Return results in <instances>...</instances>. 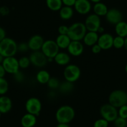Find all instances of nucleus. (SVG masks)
Returning a JSON list of instances; mask_svg holds the SVG:
<instances>
[{
  "instance_id": "nucleus-40",
  "label": "nucleus",
  "mask_w": 127,
  "mask_h": 127,
  "mask_svg": "<svg viewBox=\"0 0 127 127\" xmlns=\"http://www.w3.org/2000/svg\"><path fill=\"white\" fill-rule=\"evenodd\" d=\"M91 51H92V52L94 54H97L100 53V52H101V51H102V49H101V47H100L99 45L98 44H96L94 45V46H92L91 47Z\"/></svg>"
},
{
  "instance_id": "nucleus-47",
  "label": "nucleus",
  "mask_w": 127,
  "mask_h": 127,
  "mask_svg": "<svg viewBox=\"0 0 127 127\" xmlns=\"http://www.w3.org/2000/svg\"><path fill=\"white\" fill-rule=\"evenodd\" d=\"M89 1H90V2H92V3H94V4H95V3L101 2V1H102V0H89Z\"/></svg>"
},
{
  "instance_id": "nucleus-18",
  "label": "nucleus",
  "mask_w": 127,
  "mask_h": 127,
  "mask_svg": "<svg viewBox=\"0 0 127 127\" xmlns=\"http://www.w3.org/2000/svg\"><path fill=\"white\" fill-rule=\"evenodd\" d=\"M99 35L97 32L87 31L85 34L82 41L84 44L87 46L92 47L94 45L97 44Z\"/></svg>"
},
{
  "instance_id": "nucleus-12",
  "label": "nucleus",
  "mask_w": 127,
  "mask_h": 127,
  "mask_svg": "<svg viewBox=\"0 0 127 127\" xmlns=\"http://www.w3.org/2000/svg\"><path fill=\"white\" fill-rule=\"evenodd\" d=\"M75 11L81 15H86L92 9L91 2L89 0H77L74 6Z\"/></svg>"
},
{
  "instance_id": "nucleus-44",
  "label": "nucleus",
  "mask_w": 127,
  "mask_h": 127,
  "mask_svg": "<svg viewBox=\"0 0 127 127\" xmlns=\"http://www.w3.org/2000/svg\"><path fill=\"white\" fill-rule=\"evenodd\" d=\"M57 127H70V126L67 123H59Z\"/></svg>"
},
{
  "instance_id": "nucleus-20",
  "label": "nucleus",
  "mask_w": 127,
  "mask_h": 127,
  "mask_svg": "<svg viewBox=\"0 0 127 127\" xmlns=\"http://www.w3.org/2000/svg\"><path fill=\"white\" fill-rule=\"evenodd\" d=\"M37 122V117L31 113H26L22 117L21 124L23 127H33Z\"/></svg>"
},
{
  "instance_id": "nucleus-32",
  "label": "nucleus",
  "mask_w": 127,
  "mask_h": 127,
  "mask_svg": "<svg viewBox=\"0 0 127 127\" xmlns=\"http://www.w3.org/2000/svg\"><path fill=\"white\" fill-rule=\"evenodd\" d=\"M114 125L115 127H127V119L118 117L114 120Z\"/></svg>"
},
{
  "instance_id": "nucleus-13",
  "label": "nucleus",
  "mask_w": 127,
  "mask_h": 127,
  "mask_svg": "<svg viewBox=\"0 0 127 127\" xmlns=\"http://www.w3.org/2000/svg\"><path fill=\"white\" fill-rule=\"evenodd\" d=\"M106 21L112 25H115L122 21L123 19V14L122 12L116 8H112L108 9L105 15Z\"/></svg>"
},
{
  "instance_id": "nucleus-36",
  "label": "nucleus",
  "mask_w": 127,
  "mask_h": 127,
  "mask_svg": "<svg viewBox=\"0 0 127 127\" xmlns=\"http://www.w3.org/2000/svg\"><path fill=\"white\" fill-rule=\"evenodd\" d=\"M29 50V46H28V42H22L19 44H18V52H21V53H24L26 52Z\"/></svg>"
},
{
  "instance_id": "nucleus-48",
  "label": "nucleus",
  "mask_w": 127,
  "mask_h": 127,
  "mask_svg": "<svg viewBox=\"0 0 127 127\" xmlns=\"http://www.w3.org/2000/svg\"><path fill=\"white\" fill-rule=\"evenodd\" d=\"M125 70L126 73H127V65H125Z\"/></svg>"
},
{
  "instance_id": "nucleus-46",
  "label": "nucleus",
  "mask_w": 127,
  "mask_h": 127,
  "mask_svg": "<svg viewBox=\"0 0 127 127\" xmlns=\"http://www.w3.org/2000/svg\"><path fill=\"white\" fill-rule=\"evenodd\" d=\"M4 57H3L2 55L0 54V64H3V61H4Z\"/></svg>"
},
{
  "instance_id": "nucleus-41",
  "label": "nucleus",
  "mask_w": 127,
  "mask_h": 127,
  "mask_svg": "<svg viewBox=\"0 0 127 127\" xmlns=\"http://www.w3.org/2000/svg\"><path fill=\"white\" fill-rule=\"evenodd\" d=\"M6 37V33L4 28L0 26V42Z\"/></svg>"
},
{
  "instance_id": "nucleus-37",
  "label": "nucleus",
  "mask_w": 127,
  "mask_h": 127,
  "mask_svg": "<svg viewBox=\"0 0 127 127\" xmlns=\"http://www.w3.org/2000/svg\"><path fill=\"white\" fill-rule=\"evenodd\" d=\"M69 31V27L65 25H61L58 28L59 34L66 35Z\"/></svg>"
},
{
  "instance_id": "nucleus-45",
  "label": "nucleus",
  "mask_w": 127,
  "mask_h": 127,
  "mask_svg": "<svg viewBox=\"0 0 127 127\" xmlns=\"http://www.w3.org/2000/svg\"><path fill=\"white\" fill-rule=\"evenodd\" d=\"M124 48L125 49L126 51H127V37L125 38V44H124Z\"/></svg>"
},
{
  "instance_id": "nucleus-27",
  "label": "nucleus",
  "mask_w": 127,
  "mask_h": 127,
  "mask_svg": "<svg viewBox=\"0 0 127 127\" xmlns=\"http://www.w3.org/2000/svg\"><path fill=\"white\" fill-rule=\"evenodd\" d=\"M74 89V83L70 82L65 80V82L61 83L60 86L59 87V90L62 94H67L71 92Z\"/></svg>"
},
{
  "instance_id": "nucleus-34",
  "label": "nucleus",
  "mask_w": 127,
  "mask_h": 127,
  "mask_svg": "<svg viewBox=\"0 0 127 127\" xmlns=\"http://www.w3.org/2000/svg\"><path fill=\"white\" fill-rule=\"evenodd\" d=\"M13 77H14V80L18 83H23L25 80L26 79V76L24 74L23 72L20 71V70H19L18 72L14 74L13 75Z\"/></svg>"
},
{
  "instance_id": "nucleus-4",
  "label": "nucleus",
  "mask_w": 127,
  "mask_h": 127,
  "mask_svg": "<svg viewBox=\"0 0 127 127\" xmlns=\"http://www.w3.org/2000/svg\"><path fill=\"white\" fill-rule=\"evenodd\" d=\"M108 103L118 108L127 104V94L123 90L112 91L108 96Z\"/></svg>"
},
{
  "instance_id": "nucleus-31",
  "label": "nucleus",
  "mask_w": 127,
  "mask_h": 127,
  "mask_svg": "<svg viewBox=\"0 0 127 127\" xmlns=\"http://www.w3.org/2000/svg\"><path fill=\"white\" fill-rule=\"evenodd\" d=\"M60 82L59 80L56 77H51L50 78L49 80L47 82V85L48 87L51 90H55L56 89H58L60 86Z\"/></svg>"
},
{
  "instance_id": "nucleus-22",
  "label": "nucleus",
  "mask_w": 127,
  "mask_h": 127,
  "mask_svg": "<svg viewBox=\"0 0 127 127\" xmlns=\"http://www.w3.org/2000/svg\"><path fill=\"white\" fill-rule=\"evenodd\" d=\"M59 16L62 20L68 21L71 19L74 14V11L72 7L63 6L59 11Z\"/></svg>"
},
{
  "instance_id": "nucleus-16",
  "label": "nucleus",
  "mask_w": 127,
  "mask_h": 127,
  "mask_svg": "<svg viewBox=\"0 0 127 127\" xmlns=\"http://www.w3.org/2000/svg\"><path fill=\"white\" fill-rule=\"evenodd\" d=\"M44 42L43 37L39 34H35L31 36L28 42L29 50L33 51H41L42 46Z\"/></svg>"
},
{
  "instance_id": "nucleus-5",
  "label": "nucleus",
  "mask_w": 127,
  "mask_h": 127,
  "mask_svg": "<svg viewBox=\"0 0 127 127\" xmlns=\"http://www.w3.org/2000/svg\"><path fill=\"white\" fill-rule=\"evenodd\" d=\"M64 77L66 81L74 83L77 81L81 75V70L78 65L69 64L64 70Z\"/></svg>"
},
{
  "instance_id": "nucleus-23",
  "label": "nucleus",
  "mask_w": 127,
  "mask_h": 127,
  "mask_svg": "<svg viewBox=\"0 0 127 127\" xmlns=\"http://www.w3.org/2000/svg\"><path fill=\"white\" fill-rule=\"evenodd\" d=\"M93 11L94 14L99 17L105 16L108 11V8L105 4L102 2H99L94 4L93 6Z\"/></svg>"
},
{
  "instance_id": "nucleus-19",
  "label": "nucleus",
  "mask_w": 127,
  "mask_h": 127,
  "mask_svg": "<svg viewBox=\"0 0 127 127\" xmlns=\"http://www.w3.org/2000/svg\"><path fill=\"white\" fill-rule=\"evenodd\" d=\"M54 61L57 65L61 66H66L70 64V56L69 53L59 51L54 58Z\"/></svg>"
},
{
  "instance_id": "nucleus-49",
  "label": "nucleus",
  "mask_w": 127,
  "mask_h": 127,
  "mask_svg": "<svg viewBox=\"0 0 127 127\" xmlns=\"http://www.w3.org/2000/svg\"><path fill=\"white\" fill-rule=\"evenodd\" d=\"M1 114H2V113L0 112V118H1Z\"/></svg>"
},
{
  "instance_id": "nucleus-30",
  "label": "nucleus",
  "mask_w": 127,
  "mask_h": 127,
  "mask_svg": "<svg viewBox=\"0 0 127 127\" xmlns=\"http://www.w3.org/2000/svg\"><path fill=\"white\" fill-rule=\"evenodd\" d=\"M125 44V38L117 36L113 38V47L117 49H120L124 47Z\"/></svg>"
},
{
  "instance_id": "nucleus-11",
  "label": "nucleus",
  "mask_w": 127,
  "mask_h": 127,
  "mask_svg": "<svg viewBox=\"0 0 127 127\" xmlns=\"http://www.w3.org/2000/svg\"><path fill=\"white\" fill-rule=\"evenodd\" d=\"M87 31L97 32L101 26L100 17L95 14H90L87 16L84 23Z\"/></svg>"
},
{
  "instance_id": "nucleus-8",
  "label": "nucleus",
  "mask_w": 127,
  "mask_h": 127,
  "mask_svg": "<svg viewBox=\"0 0 127 127\" xmlns=\"http://www.w3.org/2000/svg\"><path fill=\"white\" fill-rule=\"evenodd\" d=\"M59 47L56 41L49 39L44 41L41 51L47 58H54L55 56L59 52Z\"/></svg>"
},
{
  "instance_id": "nucleus-10",
  "label": "nucleus",
  "mask_w": 127,
  "mask_h": 127,
  "mask_svg": "<svg viewBox=\"0 0 127 127\" xmlns=\"http://www.w3.org/2000/svg\"><path fill=\"white\" fill-rule=\"evenodd\" d=\"M2 65L4 67L6 73L12 74V75H14V74L18 72L20 69L18 59L16 58L14 56L5 57Z\"/></svg>"
},
{
  "instance_id": "nucleus-3",
  "label": "nucleus",
  "mask_w": 127,
  "mask_h": 127,
  "mask_svg": "<svg viewBox=\"0 0 127 127\" xmlns=\"http://www.w3.org/2000/svg\"><path fill=\"white\" fill-rule=\"evenodd\" d=\"M87 30L84 23L76 22L69 27L67 36L71 41H81L83 40Z\"/></svg>"
},
{
  "instance_id": "nucleus-35",
  "label": "nucleus",
  "mask_w": 127,
  "mask_h": 127,
  "mask_svg": "<svg viewBox=\"0 0 127 127\" xmlns=\"http://www.w3.org/2000/svg\"><path fill=\"white\" fill-rule=\"evenodd\" d=\"M118 117L127 119V104L118 108Z\"/></svg>"
},
{
  "instance_id": "nucleus-2",
  "label": "nucleus",
  "mask_w": 127,
  "mask_h": 127,
  "mask_svg": "<svg viewBox=\"0 0 127 127\" xmlns=\"http://www.w3.org/2000/svg\"><path fill=\"white\" fill-rule=\"evenodd\" d=\"M18 52V44L13 39L6 37L0 42V54L3 57H13Z\"/></svg>"
},
{
  "instance_id": "nucleus-1",
  "label": "nucleus",
  "mask_w": 127,
  "mask_h": 127,
  "mask_svg": "<svg viewBox=\"0 0 127 127\" xmlns=\"http://www.w3.org/2000/svg\"><path fill=\"white\" fill-rule=\"evenodd\" d=\"M75 112L71 106L65 105L60 107L56 112V119L59 123H69L74 120Z\"/></svg>"
},
{
  "instance_id": "nucleus-42",
  "label": "nucleus",
  "mask_w": 127,
  "mask_h": 127,
  "mask_svg": "<svg viewBox=\"0 0 127 127\" xmlns=\"http://www.w3.org/2000/svg\"><path fill=\"white\" fill-rule=\"evenodd\" d=\"M6 74V72L3 65L2 64H0V78L4 77Z\"/></svg>"
},
{
  "instance_id": "nucleus-28",
  "label": "nucleus",
  "mask_w": 127,
  "mask_h": 127,
  "mask_svg": "<svg viewBox=\"0 0 127 127\" xmlns=\"http://www.w3.org/2000/svg\"><path fill=\"white\" fill-rule=\"evenodd\" d=\"M9 90V84L4 77L0 78V95H4Z\"/></svg>"
},
{
  "instance_id": "nucleus-15",
  "label": "nucleus",
  "mask_w": 127,
  "mask_h": 127,
  "mask_svg": "<svg viewBox=\"0 0 127 127\" xmlns=\"http://www.w3.org/2000/svg\"><path fill=\"white\" fill-rule=\"evenodd\" d=\"M67 49L70 56L78 57L81 56L84 52V46L80 41H71Z\"/></svg>"
},
{
  "instance_id": "nucleus-38",
  "label": "nucleus",
  "mask_w": 127,
  "mask_h": 127,
  "mask_svg": "<svg viewBox=\"0 0 127 127\" xmlns=\"http://www.w3.org/2000/svg\"><path fill=\"white\" fill-rule=\"evenodd\" d=\"M77 0H62L64 6L69 7H73Z\"/></svg>"
},
{
  "instance_id": "nucleus-43",
  "label": "nucleus",
  "mask_w": 127,
  "mask_h": 127,
  "mask_svg": "<svg viewBox=\"0 0 127 127\" xmlns=\"http://www.w3.org/2000/svg\"><path fill=\"white\" fill-rule=\"evenodd\" d=\"M104 31H105L104 28H103V27H102V26H101L99 28H98V31H97V33L102 34L104 33Z\"/></svg>"
},
{
  "instance_id": "nucleus-9",
  "label": "nucleus",
  "mask_w": 127,
  "mask_h": 127,
  "mask_svg": "<svg viewBox=\"0 0 127 127\" xmlns=\"http://www.w3.org/2000/svg\"><path fill=\"white\" fill-rule=\"evenodd\" d=\"M31 64L36 67L41 68L46 66L47 64V57L41 51H33L29 56Z\"/></svg>"
},
{
  "instance_id": "nucleus-26",
  "label": "nucleus",
  "mask_w": 127,
  "mask_h": 127,
  "mask_svg": "<svg viewBox=\"0 0 127 127\" xmlns=\"http://www.w3.org/2000/svg\"><path fill=\"white\" fill-rule=\"evenodd\" d=\"M46 6L52 11H59L63 6L62 0H46Z\"/></svg>"
},
{
  "instance_id": "nucleus-39",
  "label": "nucleus",
  "mask_w": 127,
  "mask_h": 127,
  "mask_svg": "<svg viewBox=\"0 0 127 127\" xmlns=\"http://www.w3.org/2000/svg\"><path fill=\"white\" fill-rule=\"evenodd\" d=\"M9 8H8L7 6H1L0 8V14L3 16H7L9 14Z\"/></svg>"
},
{
  "instance_id": "nucleus-14",
  "label": "nucleus",
  "mask_w": 127,
  "mask_h": 127,
  "mask_svg": "<svg viewBox=\"0 0 127 127\" xmlns=\"http://www.w3.org/2000/svg\"><path fill=\"white\" fill-rule=\"evenodd\" d=\"M113 38L114 37L110 33L104 32L99 36L97 44L99 45L102 50H108L113 47Z\"/></svg>"
},
{
  "instance_id": "nucleus-17",
  "label": "nucleus",
  "mask_w": 127,
  "mask_h": 127,
  "mask_svg": "<svg viewBox=\"0 0 127 127\" xmlns=\"http://www.w3.org/2000/svg\"><path fill=\"white\" fill-rule=\"evenodd\" d=\"M13 107L11 99L6 95L0 96V112L2 114H5L10 112Z\"/></svg>"
},
{
  "instance_id": "nucleus-33",
  "label": "nucleus",
  "mask_w": 127,
  "mask_h": 127,
  "mask_svg": "<svg viewBox=\"0 0 127 127\" xmlns=\"http://www.w3.org/2000/svg\"><path fill=\"white\" fill-rule=\"evenodd\" d=\"M109 122L103 118L97 120L94 123V127H108Z\"/></svg>"
},
{
  "instance_id": "nucleus-7",
  "label": "nucleus",
  "mask_w": 127,
  "mask_h": 127,
  "mask_svg": "<svg viewBox=\"0 0 127 127\" xmlns=\"http://www.w3.org/2000/svg\"><path fill=\"white\" fill-rule=\"evenodd\" d=\"M25 108L27 113L37 117L40 114L42 110V103L37 97H31L26 102Z\"/></svg>"
},
{
  "instance_id": "nucleus-21",
  "label": "nucleus",
  "mask_w": 127,
  "mask_h": 127,
  "mask_svg": "<svg viewBox=\"0 0 127 127\" xmlns=\"http://www.w3.org/2000/svg\"><path fill=\"white\" fill-rule=\"evenodd\" d=\"M55 41H56L59 48L61 49H67L68 46L70 44V42H71V39L67 36V34H59L57 37H56V39Z\"/></svg>"
},
{
  "instance_id": "nucleus-25",
  "label": "nucleus",
  "mask_w": 127,
  "mask_h": 127,
  "mask_svg": "<svg viewBox=\"0 0 127 127\" xmlns=\"http://www.w3.org/2000/svg\"><path fill=\"white\" fill-rule=\"evenodd\" d=\"M51 77L49 72L46 70H39L36 75V80L41 84H47Z\"/></svg>"
},
{
  "instance_id": "nucleus-29",
  "label": "nucleus",
  "mask_w": 127,
  "mask_h": 127,
  "mask_svg": "<svg viewBox=\"0 0 127 127\" xmlns=\"http://www.w3.org/2000/svg\"><path fill=\"white\" fill-rule=\"evenodd\" d=\"M18 62H19V67H20V69H27L31 64L29 57H27V56H23V57H20L18 59Z\"/></svg>"
},
{
  "instance_id": "nucleus-6",
  "label": "nucleus",
  "mask_w": 127,
  "mask_h": 127,
  "mask_svg": "<svg viewBox=\"0 0 127 127\" xmlns=\"http://www.w3.org/2000/svg\"><path fill=\"white\" fill-rule=\"evenodd\" d=\"M100 113L102 118L106 120L108 122H114L118 117V108H115L110 103L103 105L100 108Z\"/></svg>"
},
{
  "instance_id": "nucleus-24",
  "label": "nucleus",
  "mask_w": 127,
  "mask_h": 127,
  "mask_svg": "<svg viewBox=\"0 0 127 127\" xmlns=\"http://www.w3.org/2000/svg\"><path fill=\"white\" fill-rule=\"evenodd\" d=\"M115 31L117 36L125 38L127 37V23L122 21L115 26Z\"/></svg>"
}]
</instances>
